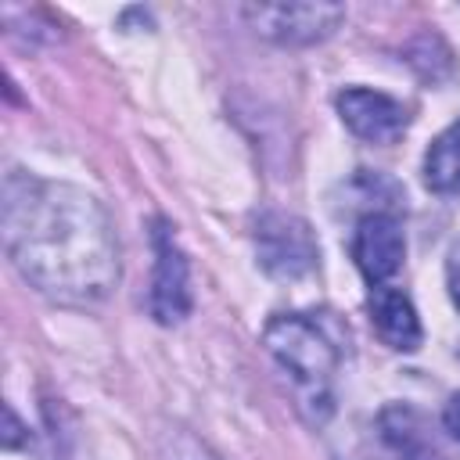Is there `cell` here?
<instances>
[{
  "mask_svg": "<svg viewBox=\"0 0 460 460\" xmlns=\"http://www.w3.org/2000/svg\"><path fill=\"white\" fill-rule=\"evenodd\" d=\"M4 230L14 266L50 298L97 302L119 280V248L101 201L72 183L7 176Z\"/></svg>",
  "mask_w": 460,
  "mask_h": 460,
  "instance_id": "6da1fadb",
  "label": "cell"
},
{
  "mask_svg": "<svg viewBox=\"0 0 460 460\" xmlns=\"http://www.w3.org/2000/svg\"><path fill=\"white\" fill-rule=\"evenodd\" d=\"M262 341L273 359L291 374V381L305 392V399L327 406V388L338 370V345L316 327V320L302 313H280L266 323Z\"/></svg>",
  "mask_w": 460,
  "mask_h": 460,
  "instance_id": "7a4b0ae2",
  "label": "cell"
},
{
  "mask_svg": "<svg viewBox=\"0 0 460 460\" xmlns=\"http://www.w3.org/2000/svg\"><path fill=\"white\" fill-rule=\"evenodd\" d=\"M155 280H151V313L158 323H180L190 313V270L165 219L155 223Z\"/></svg>",
  "mask_w": 460,
  "mask_h": 460,
  "instance_id": "3957f363",
  "label": "cell"
},
{
  "mask_svg": "<svg viewBox=\"0 0 460 460\" xmlns=\"http://www.w3.org/2000/svg\"><path fill=\"white\" fill-rule=\"evenodd\" d=\"M255 241L259 259L273 277H302L316 266V241L295 216H262Z\"/></svg>",
  "mask_w": 460,
  "mask_h": 460,
  "instance_id": "277c9868",
  "label": "cell"
},
{
  "mask_svg": "<svg viewBox=\"0 0 460 460\" xmlns=\"http://www.w3.org/2000/svg\"><path fill=\"white\" fill-rule=\"evenodd\" d=\"M352 259H356L359 273L370 280V288L388 284L406 259V237H402L399 219L388 212L363 216L352 234Z\"/></svg>",
  "mask_w": 460,
  "mask_h": 460,
  "instance_id": "5b68a950",
  "label": "cell"
},
{
  "mask_svg": "<svg viewBox=\"0 0 460 460\" xmlns=\"http://www.w3.org/2000/svg\"><path fill=\"white\" fill-rule=\"evenodd\" d=\"M248 18L262 36L280 43H313L338 29L345 11L338 4H262L248 7Z\"/></svg>",
  "mask_w": 460,
  "mask_h": 460,
  "instance_id": "8992f818",
  "label": "cell"
},
{
  "mask_svg": "<svg viewBox=\"0 0 460 460\" xmlns=\"http://www.w3.org/2000/svg\"><path fill=\"white\" fill-rule=\"evenodd\" d=\"M338 115L341 122L359 137V140H370V144H392L402 137L410 115L406 108L381 93V90H367V86H349L338 93Z\"/></svg>",
  "mask_w": 460,
  "mask_h": 460,
  "instance_id": "52a82bcc",
  "label": "cell"
},
{
  "mask_svg": "<svg viewBox=\"0 0 460 460\" xmlns=\"http://www.w3.org/2000/svg\"><path fill=\"white\" fill-rule=\"evenodd\" d=\"M367 309H370V323H374V331H377V338L385 345L402 349V352H413L420 345L417 309H413V302L399 288L374 284L370 288V298H367Z\"/></svg>",
  "mask_w": 460,
  "mask_h": 460,
  "instance_id": "ba28073f",
  "label": "cell"
},
{
  "mask_svg": "<svg viewBox=\"0 0 460 460\" xmlns=\"http://www.w3.org/2000/svg\"><path fill=\"white\" fill-rule=\"evenodd\" d=\"M424 183L435 194H460V119L431 140L424 155Z\"/></svg>",
  "mask_w": 460,
  "mask_h": 460,
  "instance_id": "9c48e42d",
  "label": "cell"
},
{
  "mask_svg": "<svg viewBox=\"0 0 460 460\" xmlns=\"http://www.w3.org/2000/svg\"><path fill=\"white\" fill-rule=\"evenodd\" d=\"M169 460H219V456H212L205 446H198L194 438H187V435H176L172 438V449H169Z\"/></svg>",
  "mask_w": 460,
  "mask_h": 460,
  "instance_id": "30bf717a",
  "label": "cell"
},
{
  "mask_svg": "<svg viewBox=\"0 0 460 460\" xmlns=\"http://www.w3.org/2000/svg\"><path fill=\"white\" fill-rule=\"evenodd\" d=\"M446 284H449V298L460 309V241H453L449 259H446Z\"/></svg>",
  "mask_w": 460,
  "mask_h": 460,
  "instance_id": "8fae6325",
  "label": "cell"
},
{
  "mask_svg": "<svg viewBox=\"0 0 460 460\" xmlns=\"http://www.w3.org/2000/svg\"><path fill=\"white\" fill-rule=\"evenodd\" d=\"M442 420H446V431H449V435L460 442V392H456V395L446 402V413H442Z\"/></svg>",
  "mask_w": 460,
  "mask_h": 460,
  "instance_id": "7c38bea8",
  "label": "cell"
},
{
  "mask_svg": "<svg viewBox=\"0 0 460 460\" xmlns=\"http://www.w3.org/2000/svg\"><path fill=\"white\" fill-rule=\"evenodd\" d=\"M4 417H7V431H4V446L11 449V446H18V431H22V428H18V417H14V410H7Z\"/></svg>",
  "mask_w": 460,
  "mask_h": 460,
  "instance_id": "4fadbf2b",
  "label": "cell"
}]
</instances>
